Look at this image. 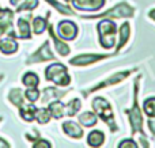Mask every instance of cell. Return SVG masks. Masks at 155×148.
<instances>
[{
  "instance_id": "1",
  "label": "cell",
  "mask_w": 155,
  "mask_h": 148,
  "mask_svg": "<svg viewBox=\"0 0 155 148\" xmlns=\"http://www.w3.org/2000/svg\"><path fill=\"white\" fill-rule=\"evenodd\" d=\"M139 80L140 76H137L135 80V99H134V105L132 109L125 110L127 114L129 117V122H131V128H132V133H140L144 137V130H143V116H142V110L139 108V102H137V92H139Z\"/></svg>"
},
{
  "instance_id": "2",
  "label": "cell",
  "mask_w": 155,
  "mask_h": 148,
  "mask_svg": "<svg viewBox=\"0 0 155 148\" xmlns=\"http://www.w3.org/2000/svg\"><path fill=\"white\" fill-rule=\"evenodd\" d=\"M91 106H93L97 116H98L99 118H102V121H105L109 125L110 130H112V132H117L118 128L114 122V117H113V111H112V108H110V103L107 102L105 98L97 97L93 99Z\"/></svg>"
},
{
  "instance_id": "3",
  "label": "cell",
  "mask_w": 155,
  "mask_h": 148,
  "mask_svg": "<svg viewBox=\"0 0 155 148\" xmlns=\"http://www.w3.org/2000/svg\"><path fill=\"white\" fill-rule=\"evenodd\" d=\"M45 78L46 80L53 82L57 86H68L71 82V78L67 72V67H64L60 63H56V64H51L48 68L45 69Z\"/></svg>"
},
{
  "instance_id": "4",
  "label": "cell",
  "mask_w": 155,
  "mask_h": 148,
  "mask_svg": "<svg viewBox=\"0 0 155 148\" xmlns=\"http://www.w3.org/2000/svg\"><path fill=\"white\" fill-rule=\"evenodd\" d=\"M99 33V42L105 49H110L114 46V35H116V23L112 21H101L97 26Z\"/></svg>"
},
{
  "instance_id": "5",
  "label": "cell",
  "mask_w": 155,
  "mask_h": 148,
  "mask_svg": "<svg viewBox=\"0 0 155 148\" xmlns=\"http://www.w3.org/2000/svg\"><path fill=\"white\" fill-rule=\"evenodd\" d=\"M135 12V10L127 3H120L114 8H110L106 12L98 14V15H87L83 16L86 19H99V18H129Z\"/></svg>"
},
{
  "instance_id": "6",
  "label": "cell",
  "mask_w": 155,
  "mask_h": 148,
  "mask_svg": "<svg viewBox=\"0 0 155 148\" xmlns=\"http://www.w3.org/2000/svg\"><path fill=\"white\" fill-rule=\"evenodd\" d=\"M135 71H136V69H129V71H123V72L114 73V75H112L110 78H107L106 80L98 83L95 87H94V88H90V90H87V91H84V92H83V95H84V97H87L90 92H94V91H97V90H101V88H105V87H109V86H113V84L120 83L121 80H124L125 78H128V76L131 75L132 72H135Z\"/></svg>"
},
{
  "instance_id": "7",
  "label": "cell",
  "mask_w": 155,
  "mask_h": 148,
  "mask_svg": "<svg viewBox=\"0 0 155 148\" xmlns=\"http://www.w3.org/2000/svg\"><path fill=\"white\" fill-rule=\"evenodd\" d=\"M12 18H14V12L8 8L0 11V37L3 34L7 33L8 37L16 38V33L12 30Z\"/></svg>"
},
{
  "instance_id": "8",
  "label": "cell",
  "mask_w": 155,
  "mask_h": 148,
  "mask_svg": "<svg viewBox=\"0 0 155 148\" xmlns=\"http://www.w3.org/2000/svg\"><path fill=\"white\" fill-rule=\"evenodd\" d=\"M48 60H54V56L51 50V45L49 41L46 40L44 42L42 46H40L35 53H33L29 59L26 60V64H34V63H42V61H48Z\"/></svg>"
},
{
  "instance_id": "9",
  "label": "cell",
  "mask_w": 155,
  "mask_h": 148,
  "mask_svg": "<svg viewBox=\"0 0 155 148\" xmlns=\"http://www.w3.org/2000/svg\"><path fill=\"white\" fill-rule=\"evenodd\" d=\"M57 33L63 40L72 41L78 34V26L71 21H61L57 24Z\"/></svg>"
},
{
  "instance_id": "10",
  "label": "cell",
  "mask_w": 155,
  "mask_h": 148,
  "mask_svg": "<svg viewBox=\"0 0 155 148\" xmlns=\"http://www.w3.org/2000/svg\"><path fill=\"white\" fill-rule=\"evenodd\" d=\"M107 54H79V56L74 57L70 60L71 65H76V67H86L93 63H97L99 60L106 59Z\"/></svg>"
},
{
  "instance_id": "11",
  "label": "cell",
  "mask_w": 155,
  "mask_h": 148,
  "mask_svg": "<svg viewBox=\"0 0 155 148\" xmlns=\"http://www.w3.org/2000/svg\"><path fill=\"white\" fill-rule=\"evenodd\" d=\"M72 4L80 11H98L104 7L105 0H72Z\"/></svg>"
},
{
  "instance_id": "12",
  "label": "cell",
  "mask_w": 155,
  "mask_h": 148,
  "mask_svg": "<svg viewBox=\"0 0 155 148\" xmlns=\"http://www.w3.org/2000/svg\"><path fill=\"white\" fill-rule=\"evenodd\" d=\"M48 30H49V34H51V38L53 40V42H54V46H56L57 53H59L61 57L68 56V54H70V46H68L64 41H61L59 37H57V34L54 33L53 26H52V24H48Z\"/></svg>"
},
{
  "instance_id": "13",
  "label": "cell",
  "mask_w": 155,
  "mask_h": 148,
  "mask_svg": "<svg viewBox=\"0 0 155 148\" xmlns=\"http://www.w3.org/2000/svg\"><path fill=\"white\" fill-rule=\"evenodd\" d=\"M63 130L70 137H74V139H82L83 136V129L79 127V124H76L74 121H65L63 124Z\"/></svg>"
},
{
  "instance_id": "14",
  "label": "cell",
  "mask_w": 155,
  "mask_h": 148,
  "mask_svg": "<svg viewBox=\"0 0 155 148\" xmlns=\"http://www.w3.org/2000/svg\"><path fill=\"white\" fill-rule=\"evenodd\" d=\"M18 50V43L12 37H7L0 40V52L4 54H12Z\"/></svg>"
},
{
  "instance_id": "15",
  "label": "cell",
  "mask_w": 155,
  "mask_h": 148,
  "mask_svg": "<svg viewBox=\"0 0 155 148\" xmlns=\"http://www.w3.org/2000/svg\"><path fill=\"white\" fill-rule=\"evenodd\" d=\"M49 111H51V116H53V118L60 120V118H63L65 114V105L61 101L56 99L49 103Z\"/></svg>"
},
{
  "instance_id": "16",
  "label": "cell",
  "mask_w": 155,
  "mask_h": 148,
  "mask_svg": "<svg viewBox=\"0 0 155 148\" xmlns=\"http://www.w3.org/2000/svg\"><path fill=\"white\" fill-rule=\"evenodd\" d=\"M19 113H21V117L25 120V121H33L35 118V113H37V108L33 105V102H30L29 105H22L19 108Z\"/></svg>"
},
{
  "instance_id": "17",
  "label": "cell",
  "mask_w": 155,
  "mask_h": 148,
  "mask_svg": "<svg viewBox=\"0 0 155 148\" xmlns=\"http://www.w3.org/2000/svg\"><path fill=\"white\" fill-rule=\"evenodd\" d=\"M67 94V91H60L57 88H53V87H46L44 90V97H42V103H46L52 99H60L61 97Z\"/></svg>"
},
{
  "instance_id": "18",
  "label": "cell",
  "mask_w": 155,
  "mask_h": 148,
  "mask_svg": "<svg viewBox=\"0 0 155 148\" xmlns=\"http://www.w3.org/2000/svg\"><path fill=\"white\" fill-rule=\"evenodd\" d=\"M105 141V135L101 130H93L87 136V143L90 147H101Z\"/></svg>"
},
{
  "instance_id": "19",
  "label": "cell",
  "mask_w": 155,
  "mask_h": 148,
  "mask_svg": "<svg viewBox=\"0 0 155 148\" xmlns=\"http://www.w3.org/2000/svg\"><path fill=\"white\" fill-rule=\"evenodd\" d=\"M18 34L16 38H21V40H29L31 37L30 34V24L27 23V21L25 18H19L18 19Z\"/></svg>"
},
{
  "instance_id": "20",
  "label": "cell",
  "mask_w": 155,
  "mask_h": 148,
  "mask_svg": "<svg viewBox=\"0 0 155 148\" xmlns=\"http://www.w3.org/2000/svg\"><path fill=\"white\" fill-rule=\"evenodd\" d=\"M79 122L82 125H84V127L91 128L98 122V117H97V114L93 113V111H84V113H82L79 116Z\"/></svg>"
},
{
  "instance_id": "21",
  "label": "cell",
  "mask_w": 155,
  "mask_h": 148,
  "mask_svg": "<svg viewBox=\"0 0 155 148\" xmlns=\"http://www.w3.org/2000/svg\"><path fill=\"white\" fill-rule=\"evenodd\" d=\"M10 101L16 106V108H21L25 103V98H23V92H22L21 88H12L10 91V95H8Z\"/></svg>"
},
{
  "instance_id": "22",
  "label": "cell",
  "mask_w": 155,
  "mask_h": 148,
  "mask_svg": "<svg viewBox=\"0 0 155 148\" xmlns=\"http://www.w3.org/2000/svg\"><path fill=\"white\" fill-rule=\"evenodd\" d=\"M46 27H48V21H46V18L37 16V18L33 19V31H34V34H37V35L42 34Z\"/></svg>"
},
{
  "instance_id": "23",
  "label": "cell",
  "mask_w": 155,
  "mask_h": 148,
  "mask_svg": "<svg viewBox=\"0 0 155 148\" xmlns=\"http://www.w3.org/2000/svg\"><path fill=\"white\" fill-rule=\"evenodd\" d=\"M129 34H131V31H129V23L125 22V23L120 27V41H118L117 52L124 48V45L127 43V41H128V38H129Z\"/></svg>"
},
{
  "instance_id": "24",
  "label": "cell",
  "mask_w": 155,
  "mask_h": 148,
  "mask_svg": "<svg viewBox=\"0 0 155 148\" xmlns=\"http://www.w3.org/2000/svg\"><path fill=\"white\" fill-rule=\"evenodd\" d=\"M22 83L27 87V88H33V87H37L40 83V79L35 75L34 72H26L22 78Z\"/></svg>"
},
{
  "instance_id": "25",
  "label": "cell",
  "mask_w": 155,
  "mask_h": 148,
  "mask_svg": "<svg viewBox=\"0 0 155 148\" xmlns=\"http://www.w3.org/2000/svg\"><path fill=\"white\" fill-rule=\"evenodd\" d=\"M80 106H82L80 101L76 99V98H74V99H71L70 102L65 105V114L70 117H74L78 111L80 110Z\"/></svg>"
},
{
  "instance_id": "26",
  "label": "cell",
  "mask_w": 155,
  "mask_h": 148,
  "mask_svg": "<svg viewBox=\"0 0 155 148\" xmlns=\"http://www.w3.org/2000/svg\"><path fill=\"white\" fill-rule=\"evenodd\" d=\"M38 5V0H23V3L16 5V12L22 11H31Z\"/></svg>"
},
{
  "instance_id": "27",
  "label": "cell",
  "mask_w": 155,
  "mask_h": 148,
  "mask_svg": "<svg viewBox=\"0 0 155 148\" xmlns=\"http://www.w3.org/2000/svg\"><path fill=\"white\" fill-rule=\"evenodd\" d=\"M35 118L40 124H46L51 120V111L49 109H37V113H35Z\"/></svg>"
},
{
  "instance_id": "28",
  "label": "cell",
  "mask_w": 155,
  "mask_h": 148,
  "mask_svg": "<svg viewBox=\"0 0 155 148\" xmlns=\"http://www.w3.org/2000/svg\"><path fill=\"white\" fill-rule=\"evenodd\" d=\"M46 2L49 3V4H52L54 8H56L57 11H59L60 14H64V15H75V12H74L72 10H71L70 7H67V5H63L60 4V3H57L56 0H46Z\"/></svg>"
},
{
  "instance_id": "29",
  "label": "cell",
  "mask_w": 155,
  "mask_h": 148,
  "mask_svg": "<svg viewBox=\"0 0 155 148\" xmlns=\"http://www.w3.org/2000/svg\"><path fill=\"white\" fill-rule=\"evenodd\" d=\"M143 109H144V113L147 114L148 117H155V98H148V99H146L144 105H143Z\"/></svg>"
},
{
  "instance_id": "30",
  "label": "cell",
  "mask_w": 155,
  "mask_h": 148,
  "mask_svg": "<svg viewBox=\"0 0 155 148\" xmlns=\"http://www.w3.org/2000/svg\"><path fill=\"white\" fill-rule=\"evenodd\" d=\"M25 97H26V99L29 101V102H35V101L40 98V91H38L35 87H33V88H27L26 92H25Z\"/></svg>"
},
{
  "instance_id": "31",
  "label": "cell",
  "mask_w": 155,
  "mask_h": 148,
  "mask_svg": "<svg viewBox=\"0 0 155 148\" xmlns=\"http://www.w3.org/2000/svg\"><path fill=\"white\" fill-rule=\"evenodd\" d=\"M124 147H131V148H136L137 144L135 140L132 139H127V140H123L120 144H118V148H124Z\"/></svg>"
},
{
  "instance_id": "32",
  "label": "cell",
  "mask_w": 155,
  "mask_h": 148,
  "mask_svg": "<svg viewBox=\"0 0 155 148\" xmlns=\"http://www.w3.org/2000/svg\"><path fill=\"white\" fill-rule=\"evenodd\" d=\"M33 147L34 148H51V144L46 140H35Z\"/></svg>"
},
{
  "instance_id": "33",
  "label": "cell",
  "mask_w": 155,
  "mask_h": 148,
  "mask_svg": "<svg viewBox=\"0 0 155 148\" xmlns=\"http://www.w3.org/2000/svg\"><path fill=\"white\" fill-rule=\"evenodd\" d=\"M34 133H26V137H27V140H30L31 143H34L35 140H38L40 139V133L37 132V130H33Z\"/></svg>"
},
{
  "instance_id": "34",
  "label": "cell",
  "mask_w": 155,
  "mask_h": 148,
  "mask_svg": "<svg viewBox=\"0 0 155 148\" xmlns=\"http://www.w3.org/2000/svg\"><path fill=\"white\" fill-rule=\"evenodd\" d=\"M147 124H148V128H150V132L153 133V135H155V120H154V117H150Z\"/></svg>"
},
{
  "instance_id": "35",
  "label": "cell",
  "mask_w": 155,
  "mask_h": 148,
  "mask_svg": "<svg viewBox=\"0 0 155 148\" xmlns=\"http://www.w3.org/2000/svg\"><path fill=\"white\" fill-rule=\"evenodd\" d=\"M8 147H10V144H8L7 141L3 140V139L0 137V148H8Z\"/></svg>"
},
{
  "instance_id": "36",
  "label": "cell",
  "mask_w": 155,
  "mask_h": 148,
  "mask_svg": "<svg viewBox=\"0 0 155 148\" xmlns=\"http://www.w3.org/2000/svg\"><path fill=\"white\" fill-rule=\"evenodd\" d=\"M150 18H151V19H154V21H155V8H154V10H151V11H150Z\"/></svg>"
},
{
  "instance_id": "37",
  "label": "cell",
  "mask_w": 155,
  "mask_h": 148,
  "mask_svg": "<svg viewBox=\"0 0 155 148\" xmlns=\"http://www.w3.org/2000/svg\"><path fill=\"white\" fill-rule=\"evenodd\" d=\"M19 2H21V0H10V3H11L12 5H18Z\"/></svg>"
},
{
  "instance_id": "38",
  "label": "cell",
  "mask_w": 155,
  "mask_h": 148,
  "mask_svg": "<svg viewBox=\"0 0 155 148\" xmlns=\"http://www.w3.org/2000/svg\"><path fill=\"white\" fill-rule=\"evenodd\" d=\"M64 2H70V0H64Z\"/></svg>"
},
{
  "instance_id": "39",
  "label": "cell",
  "mask_w": 155,
  "mask_h": 148,
  "mask_svg": "<svg viewBox=\"0 0 155 148\" xmlns=\"http://www.w3.org/2000/svg\"><path fill=\"white\" fill-rule=\"evenodd\" d=\"M0 11H2V8H0Z\"/></svg>"
},
{
  "instance_id": "40",
  "label": "cell",
  "mask_w": 155,
  "mask_h": 148,
  "mask_svg": "<svg viewBox=\"0 0 155 148\" xmlns=\"http://www.w3.org/2000/svg\"><path fill=\"white\" fill-rule=\"evenodd\" d=\"M0 121H2V118H0Z\"/></svg>"
}]
</instances>
